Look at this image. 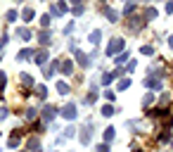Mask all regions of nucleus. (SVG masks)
Masks as SVG:
<instances>
[{
    "mask_svg": "<svg viewBox=\"0 0 173 152\" xmlns=\"http://www.w3.org/2000/svg\"><path fill=\"white\" fill-rule=\"evenodd\" d=\"M121 48H123V41H121V38H114L109 43V48H107V55H114L116 50H121Z\"/></svg>",
    "mask_w": 173,
    "mask_h": 152,
    "instance_id": "nucleus-1",
    "label": "nucleus"
},
{
    "mask_svg": "<svg viewBox=\"0 0 173 152\" xmlns=\"http://www.w3.org/2000/svg\"><path fill=\"white\" fill-rule=\"evenodd\" d=\"M64 119H76V105H71V102H69V105H66V107H64Z\"/></svg>",
    "mask_w": 173,
    "mask_h": 152,
    "instance_id": "nucleus-2",
    "label": "nucleus"
},
{
    "mask_svg": "<svg viewBox=\"0 0 173 152\" xmlns=\"http://www.w3.org/2000/svg\"><path fill=\"white\" fill-rule=\"evenodd\" d=\"M55 112H57L55 107H50V105H47V107L43 109V119H45V121H52V116H55Z\"/></svg>",
    "mask_w": 173,
    "mask_h": 152,
    "instance_id": "nucleus-3",
    "label": "nucleus"
},
{
    "mask_svg": "<svg viewBox=\"0 0 173 152\" xmlns=\"http://www.w3.org/2000/svg\"><path fill=\"white\" fill-rule=\"evenodd\" d=\"M90 126H85V131H81V143L83 145H88V143H90Z\"/></svg>",
    "mask_w": 173,
    "mask_h": 152,
    "instance_id": "nucleus-4",
    "label": "nucleus"
},
{
    "mask_svg": "<svg viewBox=\"0 0 173 152\" xmlns=\"http://www.w3.org/2000/svg\"><path fill=\"white\" fill-rule=\"evenodd\" d=\"M145 86H149V88H161V81L159 79H145Z\"/></svg>",
    "mask_w": 173,
    "mask_h": 152,
    "instance_id": "nucleus-5",
    "label": "nucleus"
},
{
    "mask_svg": "<svg viewBox=\"0 0 173 152\" xmlns=\"http://www.w3.org/2000/svg\"><path fill=\"white\" fill-rule=\"evenodd\" d=\"M76 57H78V64H83V67H88V64H90L88 55H83V53H76Z\"/></svg>",
    "mask_w": 173,
    "mask_h": 152,
    "instance_id": "nucleus-6",
    "label": "nucleus"
},
{
    "mask_svg": "<svg viewBox=\"0 0 173 152\" xmlns=\"http://www.w3.org/2000/svg\"><path fill=\"white\" fill-rule=\"evenodd\" d=\"M104 14L109 17V21H118V14L114 12V10H109V7H104Z\"/></svg>",
    "mask_w": 173,
    "mask_h": 152,
    "instance_id": "nucleus-7",
    "label": "nucleus"
},
{
    "mask_svg": "<svg viewBox=\"0 0 173 152\" xmlns=\"http://www.w3.org/2000/svg\"><path fill=\"white\" fill-rule=\"evenodd\" d=\"M17 36H19V38H24V41H28V38H31V31H28V29H19Z\"/></svg>",
    "mask_w": 173,
    "mask_h": 152,
    "instance_id": "nucleus-8",
    "label": "nucleus"
},
{
    "mask_svg": "<svg viewBox=\"0 0 173 152\" xmlns=\"http://www.w3.org/2000/svg\"><path fill=\"white\" fill-rule=\"evenodd\" d=\"M57 90H59L62 95H66V93H69V86H66L64 81H59V83H57Z\"/></svg>",
    "mask_w": 173,
    "mask_h": 152,
    "instance_id": "nucleus-9",
    "label": "nucleus"
},
{
    "mask_svg": "<svg viewBox=\"0 0 173 152\" xmlns=\"http://www.w3.org/2000/svg\"><path fill=\"white\" fill-rule=\"evenodd\" d=\"M36 62H38V64H45V62H47V53H38V55H36Z\"/></svg>",
    "mask_w": 173,
    "mask_h": 152,
    "instance_id": "nucleus-10",
    "label": "nucleus"
},
{
    "mask_svg": "<svg viewBox=\"0 0 173 152\" xmlns=\"http://www.w3.org/2000/svg\"><path fill=\"white\" fill-rule=\"evenodd\" d=\"M21 83H24V86H33V79H31L28 74H21Z\"/></svg>",
    "mask_w": 173,
    "mask_h": 152,
    "instance_id": "nucleus-11",
    "label": "nucleus"
},
{
    "mask_svg": "<svg viewBox=\"0 0 173 152\" xmlns=\"http://www.w3.org/2000/svg\"><path fill=\"white\" fill-rule=\"evenodd\" d=\"M38 41H40V43H43V45H47V43H50V33H47V31H43Z\"/></svg>",
    "mask_w": 173,
    "mask_h": 152,
    "instance_id": "nucleus-12",
    "label": "nucleus"
},
{
    "mask_svg": "<svg viewBox=\"0 0 173 152\" xmlns=\"http://www.w3.org/2000/svg\"><path fill=\"white\" fill-rule=\"evenodd\" d=\"M7 145H9V147H17V145H19V135L14 133V135H12V138L7 140Z\"/></svg>",
    "mask_w": 173,
    "mask_h": 152,
    "instance_id": "nucleus-13",
    "label": "nucleus"
},
{
    "mask_svg": "<svg viewBox=\"0 0 173 152\" xmlns=\"http://www.w3.org/2000/svg\"><path fill=\"white\" fill-rule=\"evenodd\" d=\"M145 17H147V19H154V17H156V10H154V7H147V10H145Z\"/></svg>",
    "mask_w": 173,
    "mask_h": 152,
    "instance_id": "nucleus-14",
    "label": "nucleus"
},
{
    "mask_svg": "<svg viewBox=\"0 0 173 152\" xmlns=\"http://www.w3.org/2000/svg\"><path fill=\"white\" fill-rule=\"evenodd\" d=\"M71 69H73L71 62H62V72H64V74H71Z\"/></svg>",
    "mask_w": 173,
    "mask_h": 152,
    "instance_id": "nucleus-15",
    "label": "nucleus"
},
{
    "mask_svg": "<svg viewBox=\"0 0 173 152\" xmlns=\"http://www.w3.org/2000/svg\"><path fill=\"white\" fill-rule=\"evenodd\" d=\"M31 17H33V10L26 7V10H24V21H31Z\"/></svg>",
    "mask_w": 173,
    "mask_h": 152,
    "instance_id": "nucleus-16",
    "label": "nucleus"
},
{
    "mask_svg": "<svg viewBox=\"0 0 173 152\" xmlns=\"http://www.w3.org/2000/svg\"><path fill=\"white\" fill-rule=\"evenodd\" d=\"M36 93L40 95V98H45V95H47V88H45V86H36Z\"/></svg>",
    "mask_w": 173,
    "mask_h": 152,
    "instance_id": "nucleus-17",
    "label": "nucleus"
},
{
    "mask_svg": "<svg viewBox=\"0 0 173 152\" xmlns=\"http://www.w3.org/2000/svg\"><path fill=\"white\" fill-rule=\"evenodd\" d=\"M31 55H33V53H31V50H21V53H19V57H17V60H28Z\"/></svg>",
    "mask_w": 173,
    "mask_h": 152,
    "instance_id": "nucleus-18",
    "label": "nucleus"
},
{
    "mask_svg": "<svg viewBox=\"0 0 173 152\" xmlns=\"http://www.w3.org/2000/svg\"><path fill=\"white\" fill-rule=\"evenodd\" d=\"M26 147H28V150H38V138L28 140V143H26Z\"/></svg>",
    "mask_w": 173,
    "mask_h": 152,
    "instance_id": "nucleus-19",
    "label": "nucleus"
},
{
    "mask_svg": "<svg viewBox=\"0 0 173 152\" xmlns=\"http://www.w3.org/2000/svg\"><path fill=\"white\" fill-rule=\"evenodd\" d=\"M100 36H102L100 31H92V33H90V43H97V41H100Z\"/></svg>",
    "mask_w": 173,
    "mask_h": 152,
    "instance_id": "nucleus-20",
    "label": "nucleus"
},
{
    "mask_svg": "<svg viewBox=\"0 0 173 152\" xmlns=\"http://www.w3.org/2000/svg\"><path fill=\"white\" fill-rule=\"evenodd\" d=\"M111 138H114V128H107V131H104V140H107V143H109Z\"/></svg>",
    "mask_w": 173,
    "mask_h": 152,
    "instance_id": "nucleus-21",
    "label": "nucleus"
},
{
    "mask_svg": "<svg viewBox=\"0 0 173 152\" xmlns=\"http://www.w3.org/2000/svg\"><path fill=\"white\" fill-rule=\"evenodd\" d=\"M102 114H104V116H111V114H114V107H109V105H107V107H102Z\"/></svg>",
    "mask_w": 173,
    "mask_h": 152,
    "instance_id": "nucleus-22",
    "label": "nucleus"
},
{
    "mask_svg": "<svg viewBox=\"0 0 173 152\" xmlns=\"http://www.w3.org/2000/svg\"><path fill=\"white\" fill-rule=\"evenodd\" d=\"M40 24H43V26H50V17H47V14H43V17H40Z\"/></svg>",
    "mask_w": 173,
    "mask_h": 152,
    "instance_id": "nucleus-23",
    "label": "nucleus"
},
{
    "mask_svg": "<svg viewBox=\"0 0 173 152\" xmlns=\"http://www.w3.org/2000/svg\"><path fill=\"white\" fill-rule=\"evenodd\" d=\"M128 86H130V81H128V79H123V81H118V88H128Z\"/></svg>",
    "mask_w": 173,
    "mask_h": 152,
    "instance_id": "nucleus-24",
    "label": "nucleus"
},
{
    "mask_svg": "<svg viewBox=\"0 0 173 152\" xmlns=\"http://www.w3.org/2000/svg\"><path fill=\"white\" fill-rule=\"evenodd\" d=\"M14 17H17V12H14V10H9V12H7V21H14Z\"/></svg>",
    "mask_w": 173,
    "mask_h": 152,
    "instance_id": "nucleus-25",
    "label": "nucleus"
},
{
    "mask_svg": "<svg viewBox=\"0 0 173 152\" xmlns=\"http://www.w3.org/2000/svg\"><path fill=\"white\" fill-rule=\"evenodd\" d=\"M97 152H109V145L104 143V145H97Z\"/></svg>",
    "mask_w": 173,
    "mask_h": 152,
    "instance_id": "nucleus-26",
    "label": "nucleus"
},
{
    "mask_svg": "<svg viewBox=\"0 0 173 152\" xmlns=\"http://www.w3.org/2000/svg\"><path fill=\"white\" fill-rule=\"evenodd\" d=\"M36 116V109H26V119H33Z\"/></svg>",
    "mask_w": 173,
    "mask_h": 152,
    "instance_id": "nucleus-27",
    "label": "nucleus"
},
{
    "mask_svg": "<svg viewBox=\"0 0 173 152\" xmlns=\"http://www.w3.org/2000/svg\"><path fill=\"white\" fill-rule=\"evenodd\" d=\"M7 116V107H0V119H5Z\"/></svg>",
    "mask_w": 173,
    "mask_h": 152,
    "instance_id": "nucleus-28",
    "label": "nucleus"
},
{
    "mask_svg": "<svg viewBox=\"0 0 173 152\" xmlns=\"http://www.w3.org/2000/svg\"><path fill=\"white\" fill-rule=\"evenodd\" d=\"M2 86H5V74L0 72V88H2Z\"/></svg>",
    "mask_w": 173,
    "mask_h": 152,
    "instance_id": "nucleus-29",
    "label": "nucleus"
},
{
    "mask_svg": "<svg viewBox=\"0 0 173 152\" xmlns=\"http://www.w3.org/2000/svg\"><path fill=\"white\" fill-rule=\"evenodd\" d=\"M171 48H173V38H171Z\"/></svg>",
    "mask_w": 173,
    "mask_h": 152,
    "instance_id": "nucleus-30",
    "label": "nucleus"
}]
</instances>
